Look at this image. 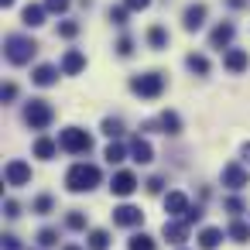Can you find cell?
Here are the masks:
<instances>
[{
  "label": "cell",
  "instance_id": "obj_1",
  "mask_svg": "<svg viewBox=\"0 0 250 250\" xmlns=\"http://www.w3.org/2000/svg\"><path fill=\"white\" fill-rule=\"evenodd\" d=\"M96 185H100V168H96V165L79 161V165H72V168L65 171V188H69V192H89V188H96Z\"/></svg>",
  "mask_w": 250,
  "mask_h": 250
},
{
  "label": "cell",
  "instance_id": "obj_2",
  "mask_svg": "<svg viewBox=\"0 0 250 250\" xmlns=\"http://www.w3.org/2000/svg\"><path fill=\"white\" fill-rule=\"evenodd\" d=\"M35 52H38V45H35L31 38H24V35H11V38L4 42V55H7V62H14V65L31 62Z\"/></svg>",
  "mask_w": 250,
  "mask_h": 250
},
{
  "label": "cell",
  "instance_id": "obj_3",
  "mask_svg": "<svg viewBox=\"0 0 250 250\" xmlns=\"http://www.w3.org/2000/svg\"><path fill=\"white\" fill-rule=\"evenodd\" d=\"M130 89H134L137 96H144V100H154V96H161V93H165V76H161V72L134 76V79H130Z\"/></svg>",
  "mask_w": 250,
  "mask_h": 250
},
{
  "label": "cell",
  "instance_id": "obj_4",
  "mask_svg": "<svg viewBox=\"0 0 250 250\" xmlns=\"http://www.w3.org/2000/svg\"><path fill=\"white\" fill-rule=\"evenodd\" d=\"M24 120H28L31 130H45V127L55 120V110H52L45 100H31V103L24 106Z\"/></svg>",
  "mask_w": 250,
  "mask_h": 250
},
{
  "label": "cell",
  "instance_id": "obj_5",
  "mask_svg": "<svg viewBox=\"0 0 250 250\" xmlns=\"http://www.w3.org/2000/svg\"><path fill=\"white\" fill-rule=\"evenodd\" d=\"M59 147L69 151V154H86V151L93 147V137H89L86 130H79V127H69V130H62Z\"/></svg>",
  "mask_w": 250,
  "mask_h": 250
},
{
  "label": "cell",
  "instance_id": "obj_6",
  "mask_svg": "<svg viewBox=\"0 0 250 250\" xmlns=\"http://www.w3.org/2000/svg\"><path fill=\"white\" fill-rule=\"evenodd\" d=\"M4 182H7V185H14V188L28 185V182H31V165H28V161H21V158L7 161V168H4Z\"/></svg>",
  "mask_w": 250,
  "mask_h": 250
},
{
  "label": "cell",
  "instance_id": "obj_7",
  "mask_svg": "<svg viewBox=\"0 0 250 250\" xmlns=\"http://www.w3.org/2000/svg\"><path fill=\"white\" fill-rule=\"evenodd\" d=\"M223 185H226V188H243V185H250L247 168H243V165H226V168H223Z\"/></svg>",
  "mask_w": 250,
  "mask_h": 250
},
{
  "label": "cell",
  "instance_id": "obj_8",
  "mask_svg": "<svg viewBox=\"0 0 250 250\" xmlns=\"http://www.w3.org/2000/svg\"><path fill=\"white\" fill-rule=\"evenodd\" d=\"M110 188H113V195H120V199L134 195V188H137L134 171H117V175H113V182H110Z\"/></svg>",
  "mask_w": 250,
  "mask_h": 250
},
{
  "label": "cell",
  "instance_id": "obj_9",
  "mask_svg": "<svg viewBox=\"0 0 250 250\" xmlns=\"http://www.w3.org/2000/svg\"><path fill=\"white\" fill-rule=\"evenodd\" d=\"M188 209H192V206H188V195H185V192H168V195H165V212H168L171 219H175V216L185 219Z\"/></svg>",
  "mask_w": 250,
  "mask_h": 250
},
{
  "label": "cell",
  "instance_id": "obj_10",
  "mask_svg": "<svg viewBox=\"0 0 250 250\" xmlns=\"http://www.w3.org/2000/svg\"><path fill=\"white\" fill-rule=\"evenodd\" d=\"M113 223L117 226H141L144 223V212L137 206H117L113 209Z\"/></svg>",
  "mask_w": 250,
  "mask_h": 250
},
{
  "label": "cell",
  "instance_id": "obj_11",
  "mask_svg": "<svg viewBox=\"0 0 250 250\" xmlns=\"http://www.w3.org/2000/svg\"><path fill=\"white\" fill-rule=\"evenodd\" d=\"M161 236H165L168 243H175V247H178V243H185V236H188V223H185V219H182V223H178V219H165Z\"/></svg>",
  "mask_w": 250,
  "mask_h": 250
},
{
  "label": "cell",
  "instance_id": "obj_12",
  "mask_svg": "<svg viewBox=\"0 0 250 250\" xmlns=\"http://www.w3.org/2000/svg\"><path fill=\"white\" fill-rule=\"evenodd\" d=\"M202 21H206V4H188V7H185V14H182L185 31H199V28H202Z\"/></svg>",
  "mask_w": 250,
  "mask_h": 250
},
{
  "label": "cell",
  "instance_id": "obj_13",
  "mask_svg": "<svg viewBox=\"0 0 250 250\" xmlns=\"http://www.w3.org/2000/svg\"><path fill=\"white\" fill-rule=\"evenodd\" d=\"M83 69H86V55L76 52V48H69L65 59H62V72H65V76H79Z\"/></svg>",
  "mask_w": 250,
  "mask_h": 250
},
{
  "label": "cell",
  "instance_id": "obj_14",
  "mask_svg": "<svg viewBox=\"0 0 250 250\" xmlns=\"http://www.w3.org/2000/svg\"><path fill=\"white\" fill-rule=\"evenodd\" d=\"M223 65H226L229 72H243V69L250 65V59H247V52H243V48H229V52L223 55Z\"/></svg>",
  "mask_w": 250,
  "mask_h": 250
},
{
  "label": "cell",
  "instance_id": "obj_15",
  "mask_svg": "<svg viewBox=\"0 0 250 250\" xmlns=\"http://www.w3.org/2000/svg\"><path fill=\"white\" fill-rule=\"evenodd\" d=\"M130 158H134L137 165H147V161L154 158V147H151L144 137H134V141H130Z\"/></svg>",
  "mask_w": 250,
  "mask_h": 250
},
{
  "label": "cell",
  "instance_id": "obj_16",
  "mask_svg": "<svg viewBox=\"0 0 250 250\" xmlns=\"http://www.w3.org/2000/svg\"><path fill=\"white\" fill-rule=\"evenodd\" d=\"M223 243V229H216V226H206L202 233H199V247L202 250H216Z\"/></svg>",
  "mask_w": 250,
  "mask_h": 250
},
{
  "label": "cell",
  "instance_id": "obj_17",
  "mask_svg": "<svg viewBox=\"0 0 250 250\" xmlns=\"http://www.w3.org/2000/svg\"><path fill=\"white\" fill-rule=\"evenodd\" d=\"M21 21H24L28 28L45 24V7H42V4H28V7H24V14H21Z\"/></svg>",
  "mask_w": 250,
  "mask_h": 250
},
{
  "label": "cell",
  "instance_id": "obj_18",
  "mask_svg": "<svg viewBox=\"0 0 250 250\" xmlns=\"http://www.w3.org/2000/svg\"><path fill=\"white\" fill-rule=\"evenodd\" d=\"M55 151H59V144H55L52 137H38V141H35V158L52 161V158H55Z\"/></svg>",
  "mask_w": 250,
  "mask_h": 250
},
{
  "label": "cell",
  "instance_id": "obj_19",
  "mask_svg": "<svg viewBox=\"0 0 250 250\" xmlns=\"http://www.w3.org/2000/svg\"><path fill=\"white\" fill-rule=\"evenodd\" d=\"M212 48H226L229 42H233V24H219V28H212Z\"/></svg>",
  "mask_w": 250,
  "mask_h": 250
},
{
  "label": "cell",
  "instance_id": "obj_20",
  "mask_svg": "<svg viewBox=\"0 0 250 250\" xmlns=\"http://www.w3.org/2000/svg\"><path fill=\"white\" fill-rule=\"evenodd\" d=\"M158 127H161L165 134H178V130H182V120H178L175 110H165V113L158 117Z\"/></svg>",
  "mask_w": 250,
  "mask_h": 250
},
{
  "label": "cell",
  "instance_id": "obj_21",
  "mask_svg": "<svg viewBox=\"0 0 250 250\" xmlns=\"http://www.w3.org/2000/svg\"><path fill=\"white\" fill-rule=\"evenodd\" d=\"M31 79H35V83H38V86H52V83H55V79H59V69H55V65H38V69H35V76H31Z\"/></svg>",
  "mask_w": 250,
  "mask_h": 250
},
{
  "label": "cell",
  "instance_id": "obj_22",
  "mask_svg": "<svg viewBox=\"0 0 250 250\" xmlns=\"http://www.w3.org/2000/svg\"><path fill=\"white\" fill-rule=\"evenodd\" d=\"M147 45H151V48H168V31H165L161 24H154V28L147 31Z\"/></svg>",
  "mask_w": 250,
  "mask_h": 250
},
{
  "label": "cell",
  "instance_id": "obj_23",
  "mask_svg": "<svg viewBox=\"0 0 250 250\" xmlns=\"http://www.w3.org/2000/svg\"><path fill=\"white\" fill-rule=\"evenodd\" d=\"M89 250H110V233L106 229H93L89 233Z\"/></svg>",
  "mask_w": 250,
  "mask_h": 250
},
{
  "label": "cell",
  "instance_id": "obj_24",
  "mask_svg": "<svg viewBox=\"0 0 250 250\" xmlns=\"http://www.w3.org/2000/svg\"><path fill=\"white\" fill-rule=\"evenodd\" d=\"M185 65H188L192 72H199V76H206V72H209V62H206V55H188V59H185Z\"/></svg>",
  "mask_w": 250,
  "mask_h": 250
},
{
  "label": "cell",
  "instance_id": "obj_25",
  "mask_svg": "<svg viewBox=\"0 0 250 250\" xmlns=\"http://www.w3.org/2000/svg\"><path fill=\"white\" fill-rule=\"evenodd\" d=\"M103 158H106L110 165H120V161L127 158V151H124V144H117V141H113V144L106 147V154H103Z\"/></svg>",
  "mask_w": 250,
  "mask_h": 250
},
{
  "label": "cell",
  "instance_id": "obj_26",
  "mask_svg": "<svg viewBox=\"0 0 250 250\" xmlns=\"http://www.w3.org/2000/svg\"><path fill=\"white\" fill-rule=\"evenodd\" d=\"M229 236H233V240H236V243H247V240H250V226H247V223H240V219H236V223H233V226H229Z\"/></svg>",
  "mask_w": 250,
  "mask_h": 250
},
{
  "label": "cell",
  "instance_id": "obj_27",
  "mask_svg": "<svg viewBox=\"0 0 250 250\" xmlns=\"http://www.w3.org/2000/svg\"><path fill=\"white\" fill-rule=\"evenodd\" d=\"M103 134H106V137H120V134H124V124H120L117 117H106V120H103Z\"/></svg>",
  "mask_w": 250,
  "mask_h": 250
},
{
  "label": "cell",
  "instance_id": "obj_28",
  "mask_svg": "<svg viewBox=\"0 0 250 250\" xmlns=\"http://www.w3.org/2000/svg\"><path fill=\"white\" fill-rule=\"evenodd\" d=\"M130 250H154V240L147 233H137V236H130Z\"/></svg>",
  "mask_w": 250,
  "mask_h": 250
},
{
  "label": "cell",
  "instance_id": "obj_29",
  "mask_svg": "<svg viewBox=\"0 0 250 250\" xmlns=\"http://www.w3.org/2000/svg\"><path fill=\"white\" fill-rule=\"evenodd\" d=\"M55 243H59V233L55 229H42L38 233V247H55Z\"/></svg>",
  "mask_w": 250,
  "mask_h": 250
},
{
  "label": "cell",
  "instance_id": "obj_30",
  "mask_svg": "<svg viewBox=\"0 0 250 250\" xmlns=\"http://www.w3.org/2000/svg\"><path fill=\"white\" fill-rule=\"evenodd\" d=\"M59 35H62V38H76V35H79V24H76V21H62V24H59Z\"/></svg>",
  "mask_w": 250,
  "mask_h": 250
},
{
  "label": "cell",
  "instance_id": "obj_31",
  "mask_svg": "<svg viewBox=\"0 0 250 250\" xmlns=\"http://www.w3.org/2000/svg\"><path fill=\"white\" fill-rule=\"evenodd\" d=\"M52 206H55V202H52V195H38V199H35V212H42V216H45V212H52Z\"/></svg>",
  "mask_w": 250,
  "mask_h": 250
},
{
  "label": "cell",
  "instance_id": "obj_32",
  "mask_svg": "<svg viewBox=\"0 0 250 250\" xmlns=\"http://www.w3.org/2000/svg\"><path fill=\"white\" fill-rule=\"evenodd\" d=\"M65 223H69V229H86V216L83 212H69Z\"/></svg>",
  "mask_w": 250,
  "mask_h": 250
},
{
  "label": "cell",
  "instance_id": "obj_33",
  "mask_svg": "<svg viewBox=\"0 0 250 250\" xmlns=\"http://www.w3.org/2000/svg\"><path fill=\"white\" fill-rule=\"evenodd\" d=\"M45 11H52V14H65V11H69V0H45Z\"/></svg>",
  "mask_w": 250,
  "mask_h": 250
},
{
  "label": "cell",
  "instance_id": "obj_34",
  "mask_svg": "<svg viewBox=\"0 0 250 250\" xmlns=\"http://www.w3.org/2000/svg\"><path fill=\"white\" fill-rule=\"evenodd\" d=\"M127 11L130 7H110V21L113 24H127Z\"/></svg>",
  "mask_w": 250,
  "mask_h": 250
},
{
  "label": "cell",
  "instance_id": "obj_35",
  "mask_svg": "<svg viewBox=\"0 0 250 250\" xmlns=\"http://www.w3.org/2000/svg\"><path fill=\"white\" fill-rule=\"evenodd\" d=\"M117 52H120V55L127 59V55L134 52V42H130V38H120V42H117Z\"/></svg>",
  "mask_w": 250,
  "mask_h": 250
},
{
  "label": "cell",
  "instance_id": "obj_36",
  "mask_svg": "<svg viewBox=\"0 0 250 250\" xmlns=\"http://www.w3.org/2000/svg\"><path fill=\"white\" fill-rule=\"evenodd\" d=\"M4 209H7V216H11V219H14V216H21V206H18L14 199H7V202H4Z\"/></svg>",
  "mask_w": 250,
  "mask_h": 250
},
{
  "label": "cell",
  "instance_id": "obj_37",
  "mask_svg": "<svg viewBox=\"0 0 250 250\" xmlns=\"http://www.w3.org/2000/svg\"><path fill=\"white\" fill-rule=\"evenodd\" d=\"M199 219H202V209H199V206L185 212V223H188V226H192V223H199Z\"/></svg>",
  "mask_w": 250,
  "mask_h": 250
},
{
  "label": "cell",
  "instance_id": "obj_38",
  "mask_svg": "<svg viewBox=\"0 0 250 250\" xmlns=\"http://www.w3.org/2000/svg\"><path fill=\"white\" fill-rule=\"evenodd\" d=\"M226 209H229V212H243V202L233 195V199H226Z\"/></svg>",
  "mask_w": 250,
  "mask_h": 250
},
{
  "label": "cell",
  "instance_id": "obj_39",
  "mask_svg": "<svg viewBox=\"0 0 250 250\" xmlns=\"http://www.w3.org/2000/svg\"><path fill=\"white\" fill-rule=\"evenodd\" d=\"M4 250H21V243H18V236H11V233H7V236H4Z\"/></svg>",
  "mask_w": 250,
  "mask_h": 250
},
{
  "label": "cell",
  "instance_id": "obj_40",
  "mask_svg": "<svg viewBox=\"0 0 250 250\" xmlns=\"http://www.w3.org/2000/svg\"><path fill=\"white\" fill-rule=\"evenodd\" d=\"M147 4H151V0H127V7H130V11H144Z\"/></svg>",
  "mask_w": 250,
  "mask_h": 250
},
{
  "label": "cell",
  "instance_id": "obj_41",
  "mask_svg": "<svg viewBox=\"0 0 250 250\" xmlns=\"http://www.w3.org/2000/svg\"><path fill=\"white\" fill-rule=\"evenodd\" d=\"M161 188H165L161 178H151V182H147V192H161Z\"/></svg>",
  "mask_w": 250,
  "mask_h": 250
},
{
  "label": "cell",
  "instance_id": "obj_42",
  "mask_svg": "<svg viewBox=\"0 0 250 250\" xmlns=\"http://www.w3.org/2000/svg\"><path fill=\"white\" fill-rule=\"evenodd\" d=\"M14 96H18V86L7 83V86H4V100H14Z\"/></svg>",
  "mask_w": 250,
  "mask_h": 250
},
{
  "label": "cell",
  "instance_id": "obj_43",
  "mask_svg": "<svg viewBox=\"0 0 250 250\" xmlns=\"http://www.w3.org/2000/svg\"><path fill=\"white\" fill-rule=\"evenodd\" d=\"M243 161H247V165H250V141H247V144H243Z\"/></svg>",
  "mask_w": 250,
  "mask_h": 250
},
{
  "label": "cell",
  "instance_id": "obj_44",
  "mask_svg": "<svg viewBox=\"0 0 250 250\" xmlns=\"http://www.w3.org/2000/svg\"><path fill=\"white\" fill-rule=\"evenodd\" d=\"M62 250H83V247H76V243H65V247H62Z\"/></svg>",
  "mask_w": 250,
  "mask_h": 250
},
{
  "label": "cell",
  "instance_id": "obj_45",
  "mask_svg": "<svg viewBox=\"0 0 250 250\" xmlns=\"http://www.w3.org/2000/svg\"><path fill=\"white\" fill-rule=\"evenodd\" d=\"M0 4H4V7H11V4H14V0H0Z\"/></svg>",
  "mask_w": 250,
  "mask_h": 250
}]
</instances>
